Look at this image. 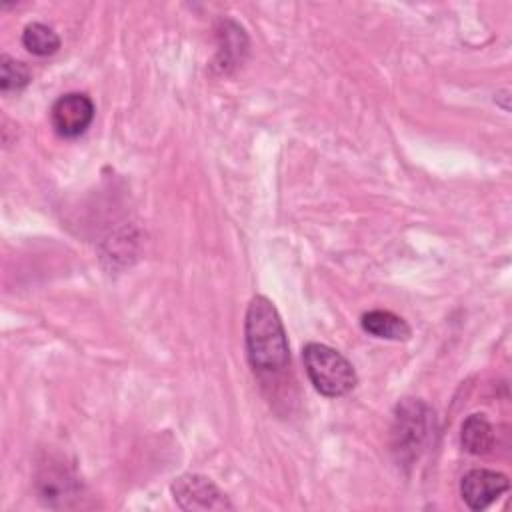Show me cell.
<instances>
[{
	"mask_svg": "<svg viewBox=\"0 0 512 512\" xmlns=\"http://www.w3.org/2000/svg\"><path fill=\"white\" fill-rule=\"evenodd\" d=\"M360 324L364 332L376 336V338H386V340H408L412 336V328L408 322L390 312V310H370L362 314Z\"/></svg>",
	"mask_w": 512,
	"mask_h": 512,
	"instance_id": "obj_8",
	"label": "cell"
},
{
	"mask_svg": "<svg viewBox=\"0 0 512 512\" xmlns=\"http://www.w3.org/2000/svg\"><path fill=\"white\" fill-rule=\"evenodd\" d=\"M432 426L434 412L422 400L406 398L396 406L390 436L392 452L400 464H410L424 452Z\"/></svg>",
	"mask_w": 512,
	"mask_h": 512,
	"instance_id": "obj_2",
	"label": "cell"
},
{
	"mask_svg": "<svg viewBox=\"0 0 512 512\" xmlns=\"http://www.w3.org/2000/svg\"><path fill=\"white\" fill-rule=\"evenodd\" d=\"M28 82H30V70L26 68V64L2 54V58H0V90L4 94L20 92L22 88L28 86Z\"/></svg>",
	"mask_w": 512,
	"mask_h": 512,
	"instance_id": "obj_11",
	"label": "cell"
},
{
	"mask_svg": "<svg viewBox=\"0 0 512 512\" xmlns=\"http://www.w3.org/2000/svg\"><path fill=\"white\" fill-rule=\"evenodd\" d=\"M302 360L312 386L328 398H340L354 390L358 378L352 364L334 348L308 342L302 348Z\"/></svg>",
	"mask_w": 512,
	"mask_h": 512,
	"instance_id": "obj_3",
	"label": "cell"
},
{
	"mask_svg": "<svg viewBox=\"0 0 512 512\" xmlns=\"http://www.w3.org/2000/svg\"><path fill=\"white\" fill-rule=\"evenodd\" d=\"M36 492L42 504L50 508H68L80 496V482L66 464L48 458L38 468Z\"/></svg>",
	"mask_w": 512,
	"mask_h": 512,
	"instance_id": "obj_4",
	"label": "cell"
},
{
	"mask_svg": "<svg viewBox=\"0 0 512 512\" xmlns=\"http://www.w3.org/2000/svg\"><path fill=\"white\" fill-rule=\"evenodd\" d=\"M510 488L508 476L496 470L474 468L460 482L462 500L470 510H484Z\"/></svg>",
	"mask_w": 512,
	"mask_h": 512,
	"instance_id": "obj_7",
	"label": "cell"
},
{
	"mask_svg": "<svg viewBox=\"0 0 512 512\" xmlns=\"http://www.w3.org/2000/svg\"><path fill=\"white\" fill-rule=\"evenodd\" d=\"M460 442L466 452L480 456L488 454L494 446V430L492 424L486 420L484 414H470L462 422V432H460Z\"/></svg>",
	"mask_w": 512,
	"mask_h": 512,
	"instance_id": "obj_9",
	"label": "cell"
},
{
	"mask_svg": "<svg viewBox=\"0 0 512 512\" xmlns=\"http://www.w3.org/2000/svg\"><path fill=\"white\" fill-rule=\"evenodd\" d=\"M172 494L182 510H232L226 494L202 474H182L172 482Z\"/></svg>",
	"mask_w": 512,
	"mask_h": 512,
	"instance_id": "obj_5",
	"label": "cell"
},
{
	"mask_svg": "<svg viewBox=\"0 0 512 512\" xmlns=\"http://www.w3.org/2000/svg\"><path fill=\"white\" fill-rule=\"evenodd\" d=\"M246 354L250 366L260 374L282 372L290 364V348L276 306L262 294L254 296L244 322Z\"/></svg>",
	"mask_w": 512,
	"mask_h": 512,
	"instance_id": "obj_1",
	"label": "cell"
},
{
	"mask_svg": "<svg viewBox=\"0 0 512 512\" xmlns=\"http://www.w3.org/2000/svg\"><path fill=\"white\" fill-rule=\"evenodd\" d=\"M94 120V104L82 92H68L60 96L50 108V122L58 136L78 138Z\"/></svg>",
	"mask_w": 512,
	"mask_h": 512,
	"instance_id": "obj_6",
	"label": "cell"
},
{
	"mask_svg": "<svg viewBox=\"0 0 512 512\" xmlns=\"http://www.w3.org/2000/svg\"><path fill=\"white\" fill-rule=\"evenodd\" d=\"M24 48L34 56H50L60 48V36L42 22H32L22 32Z\"/></svg>",
	"mask_w": 512,
	"mask_h": 512,
	"instance_id": "obj_10",
	"label": "cell"
}]
</instances>
